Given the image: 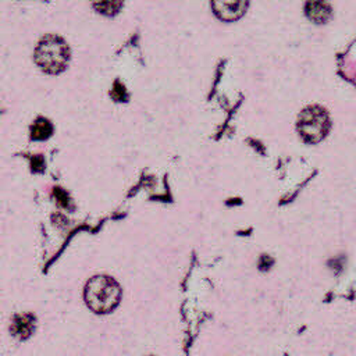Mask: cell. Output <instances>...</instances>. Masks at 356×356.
<instances>
[{"label":"cell","mask_w":356,"mask_h":356,"mask_svg":"<svg viewBox=\"0 0 356 356\" xmlns=\"http://www.w3.org/2000/svg\"><path fill=\"white\" fill-rule=\"evenodd\" d=\"M121 288L107 275H96L90 278L85 286V300L89 309L96 313H108L120 302Z\"/></svg>","instance_id":"cell-1"},{"label":"cell","mask_w":356,"mask_h":356,"mask_svg":"<svg viewBox=\"0 0 356 356\" xmlns=\"http://www.w3.org/2000/svg\"><path fill=\"white\" fill-rule=\"evenodd\" d=\"M36 64L47 74H58L65 70L70 61V47L57 35H46L35 50Z\"/></svg>","instance_id":"cell-2"},{"label":"cell","mask_w":356,"mask_h":356,"mask_svg":"<svg viewBox=\"0 0 356 356\" xmlns=\"http://www.w3.org/2000/svg\"><path fill=\"white\" fill-rule=\"evenodd\" d=\"M330 128V118L327 111L320 106L306 107L298 118V131L302 138L310 143L321 140Z\"/></svg>","instance_id":"cell-3"},{"label":"cell","mask_w":356,"mask_h":356,"mask_svg":"<svg viewBox=\"0 0 356 356\" xmlns=\"http://www.w3.org/2000/svg\"><path fill=\"white\" fill-rule=\"evenodd\" d=\"M211 7L214 13L225 21H234L243 15L248 3L246 1H213Z\"/></svg>","instance_id":"cell-4"},{"label":"cell","mask_w":356,"mask_h":356,"mask_svg":"<svg viewBox=\"0 0 356 356\" xmlns=\"http://www.w3.org/2000/svg\"><path fill=\"white\" fill-rule=\"evenodd\" d=\"M35 330V317L31 313L14 314L10 324L11 334L18 339H26Z\"/></svg>","instance_id":"cell-5"},{"label":"cell","mask_w":356,"mask_h":356,"mask_svg":"<svg viewBox=\"0 0 356 356\" xmlns=\"http://www.w3.org/2000/svg\"><path fill=\"white\" fill-rule=\"evenodd\" d=\"M306 14L310 19L316 22H324L331 14V7L323 1H309L306 3Z\"/></svg>","instance_id":"cell-6"},{"label":"cell","mask_w":356,"mask_h":356,"mask_svg":"<svg viewBox=\"0 0 356 356\" xmlns=\"http://www.w3.org/2000/svg\"><path fill=\"white\" fill-rule=\"evenodd\" d=\"M53 134V125L49 120L39 117L31 125V138L35 140H44Z\"/></svg>","instance_id":"cell-7"},{"label":"cell","mask_w":356,"mask_h":356,"mask_svg":"<svg viewBox=\"0 0 356 356\" xmlns=\"http://www.w3.org/2000/svg\"><path fill=\"white\" fill-rule=\"evenodd\" d=\"M93 7L97 8L100 13L110 15V14H115L122 7V3L121 1H103V3H95Z\"/></svg>","instance_id":"cell-8"},{"label":"cell","mask_w":356,"mask_h":356,"mask_svg":"<svg viewBox=\"0 0 356 356\" xmlns=\"http://www.w3.org/2000/svg\"><path fill=\"white\" fill-rule=\"evenodd\" d=\"M110 95L113 96L114 100L117 102H125L127 100V90H125V86L120 82V81H115L114 82V86L110 92Z\"/></svg>","instance_id":"cell-9"},{"label":"cell","mask_w":356,"mask_h":356,"mask_svg":"<svg viewBox=\"0 0 356 356\" xmlns=\"http://www.w3.org/2000/svg\"><path fill=\"white\" fill-rule=\"evenodd\" d=\"M31 167H32V171L35 172H40L44 170V160L40 154H36L32 157L31 160Z\"/></svg>","instance_id":"cell-10"},{"label":"cell","mask_w":356,"mask_h":356,"mask_svg":"<svg viewBox=\"0 0 356 356\" xmlns=\"http://www.w3.org/2000/svg\"><path fill=\"white\" fill-rule=\"evenodd\" d=\"M54 196H56L57 202H58L61 206H64V207L68 206L70 197H68V195H67L61 188H54Z\"/></svg>","instance_id":"cell-11"}]
</instances>
